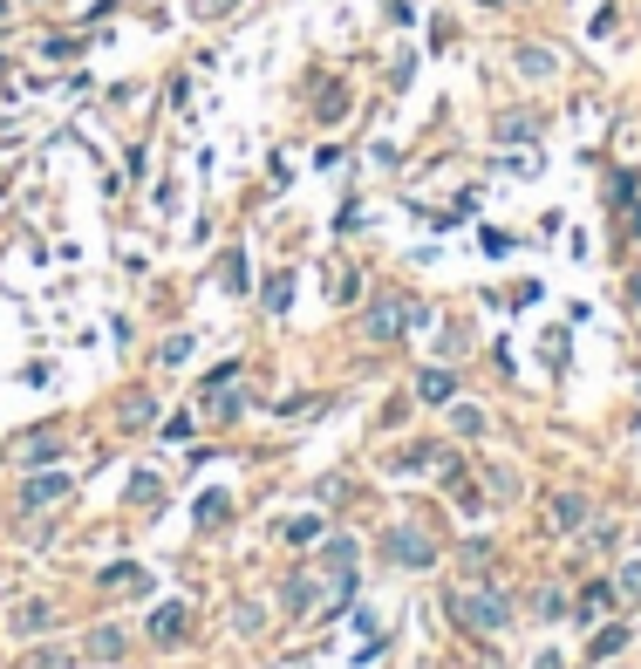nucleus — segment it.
<instances>
[{"label": "nucleus", "instance_id": "f257e3e1", "mask_svg": "<svg viewBox=\"0 0 641 669\" xmlns=\"http://www.w3.org/2000/svg\"><path fill=\"white\" fill-rule=\"evenodd\" d=\"M451 615H457L471 635H485V629H505V615H512V608H505V594H471V588H457V594H451Z\"/></svg>", "mask_w": 641, "mask_h": 669}, {"label": "nucleus", "instance_id": "f03ea898", "mask_svg": "<svg viewBox=\"0 0 641 669\" xmlns=\"http://www.w3.org/2000/svg\"><path fill=\"white\" fill-rule=\"evenodd\" d=\"M62 492H69V478H62V472H41V478H28V485H21V506H48V499H62Z\"/></svg>", "mask_w": 641, "mask_h": 669}, {"label": "nucleus", "instance_id": "7ed1b4c3", "mask_svg": "<svg viewBox=\"0 0 641 669\" xmlns=\"http://www.w3.org/2000/svg\"><path fill=\"white\" fill-rule=\"evenodd\" d=\"M178 635H185V608H178V601L151 608V642H178Z\"/></svg>", "mask_w": 641, "mask_h": 669}, {"label": "nucleus", "instance_id": "20e7f679", "mask_svg": "<svg viewBox=\"0 0 641 669\" xmlns=\"http://www.w3.org/2000/svg\"><path fill=\"white\" fill-rule=\"evenodd\" d=\"M389 553H396V560H410V567H423V560H430V540H416V533H389Z\"/></svg>", "mask_w": 641, "mask_h": 669}, {"label": "nucleus", "instance_id": "39448f33", "mask_svg": "<svg viewBox=\"0 0 641 669\" xmlns=\"http://www.w3.org/2000/svg\"><path fill=\"white\" fill-rule=\"evenodd\" d=\"M451 390H457V383L444 376V369H423V376H416V396H423V403H444Z\"/></svg>", "mask_w": 641, "mask_h": 669}, {"label": "nucleus", "instance_id": "423d86ee", "mask_svg": "<svg viewBox=\"0 0 641 669\" xmlns=\"http://www.w3.org/2000/svg\"><path fill=\"white\" fill-rule=\"evenodd\" d=\"M396 315H403V308H389V301H382L376 315H369V335H382V342H389V335H396V328H403V321H396Z\"/></svg>", "mask_w": 641, "mask_h": 669}, {"label": "nucleus", "instance_id": "0eeeda50", "mask_svg": "<svg viewBox=\"0 0 641 669\" xmlns=\"http://www.w3.org/2000/svg\"><path fill=\"white\" fill-rule=\"evenodd\" d=\"M580 492H560V499H553V519H560V526H580Z\"/></svg>", "mask_w": 641, "mask_h": 669}, {"label": "nucleus", "instance_id": "6e6552de", "mask_svg": "<svg viewBox=\"0 0 641 669\" xmlns=\"http://www.w3.org/2000/svg\"><path fill=\"white\" fill-rule=\"evenodd\" d=\"M144 417H151V396H123V424L144 431Z\"/></svg>", "mask_w": 641, "mask_h": 669}, {"label": "nucleus", "instance_id": "1a4fd4ad", "mask_svg": "<svg viewBox=\"0 0 641 669\" xmlns=\"http://www.w3.org/2000/svg\"><path fill=\"white\" fill-rule=\"evenodd\" d=\"M519 69H526V76H546V69H553V55H546V48H519Z\"/></svg>", "mask_w": 641, "mask_h": 669}, {"label": "nucleus", "instance_id": "9d476101", "mask_svg": "<svg viewBox=\"0 0 641 669\" xmlns=\"http://www.w3.org/2000/svg\"><path fill=\"white\" fill-rule=\"evenodd\" d=\"M89 649H96V656H123V635H116V629H96V635H89Z\"/></svg>", "mask_w": 641, "mask_h": 669}, {"label": "nucleus", "instance_id": "9b49d317", "mask_svg": "<svg viewBox=\"0 0 641 669\" xmlns=\"http://www.w3.org/2000/svg\"><path fill=\"white\" fill-rule=\"evenodd\" d=\"M287 540H294V547H307V540H321V519H294V526H287Z\"/></svg>", "mask_w": 641, "mask_h": 669}, {"label": "nucleus", "instance_id": "f8f14e48", "mask_svg": "<svg viewBox=\"0 0 641 669\" xmlns=\"http://www.w3.org/2000/svg\"><path fill=\"white\" fill-rule=\"evenodd\" d=\"M185 355H191V335H171V342L157 349V362H185Z\"/></svg>", "mask_w": 641, "mask_h": 669}, {"label": "nucleus", "instance_id": "ddd939ff", "mask_svg": "<svg viewBox=\"0 0 641 669\" xmlns=\"http://www.w3.org/2000/svg\"><path fill=\"white\" fill-rule=\"evenodd\" d=\"M621 642H628V629H601V635H594V656H614Z\"/></svg>", "mask_w": 641, "mask_h": 669}, {"label": "nucleus", "instance_id": "4468645a", "mask_svg": "<svg viewBox=\"0 0 641 669\" xmlns=\"http://www.w3.org/2000/svg\"><path fill=\"white\" fill-rule=\"evenodd\" d=\"M287 301H294V280L280 274V280H273V287H266V308H287Z\"/></svg>", "mask_w": 641, "mask_h": 669}, {"label": "nucleus", "instance_id": "2eb2a0df", "mask_svg": "<svg viewBox=\"0 0 641 669\" xmlns=\"http://www.w3.org/2000/svg\"><path fill=\"white\" fill-rule=\"evenodd\" d=\"M451 424H457V431H464V437H478V431H485V410H457Z\"/></svg>", "mask_w": 641, "mask_h": 669}, {"label": "nucleus", "instance_id": "dca6fc26", "mask_svg": "<svg viewBox=\"0 0 641 669\" xmlns=\"http://www.w3.org/2000/svg\"><path fill=\"white\" fill-rule=\"evenodd\" d=\"M621 594H641V567H621Z\"/></svg>", "mask_w": 641, "mask_h": 669}, {"label": "nucleus", "instance_id": "f3484780", "mask_svg": "<svg viewBox=\"0 0 641 669\" xmlns=\"http://www.w3.org/2000/svg\"><path fill=\"white\" fill-rule=\"evenodd\" d=\"M635 301H641V274H635Z\"/></svg>", "mask_w": 641, "mask_h": 669}, {"label": "nucleus", "instance_id": "a211bd4d", "mask_svg": "<svg viewBox=\"0 0 641 669\" xmlns=\"http://www.w3.org/2000/svg\"><path fill=\"white\" fill-rule=\"evenodd\" d=\"M491 7H498V0H491Z\"/></svg>", "mask_w": 641, "mask_h": 669}]
</instances>
